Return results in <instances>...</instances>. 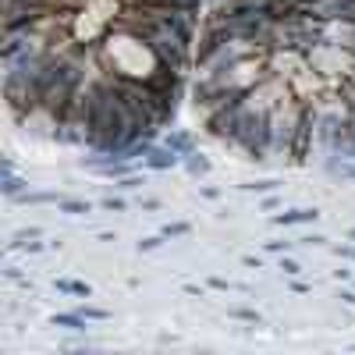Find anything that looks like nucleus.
Listing matches in <instances>:
<instances>
[{"mask_svg": "<svg viewBox=\"0 0 355 355\" xmlns=\"http://www.w3.org/2000/svg\"><path fill=\"white\" fill-rule=\"evenodd\" d=\"M178 160H181V157L171 150V146H153V150L142 157V163L150 167V171H171V167H174Z\"/></svg>", "mask_w": 355, "mask_h": 355, "instance_id": "nucleus-1", "label": "nucleus"}, {"mask_svg": "<svg viewBox=\"0 0 355 355\" xmlns=\"http://www.w3.org/2000/svg\"><path fill=\"white\" fill-rule=\"evenodd\" d=\"M317 217H320V210H317V206H312V210H309V206H302V210L277 214V217H274V224H281V227H288V224H312Z\"/></svg>", "mask_w": 355, "mask_h": 355, "instance_id": "nucleus-2", "label": "nucleus"}, {"mask_svg": "<svg viewBox=\"0 0 355 355\" xmlns=\"http://www.w3.org/2000/svg\"><path fill=\"white\" fill-rule=\"evenodd\" d=\"M163 146H171V150H174V153L185 160V157H189V153L196 150V139H192L189 132H171V135L163 139Z\"/></svg>", "mask_w": 355, "mask_h": 355, "instance_id": "nucleus-3", "label": "nucleus"}, {"mask_svg": "<svg viewBox=\"0 0 355 355\" xmlns=\"http://www.w3.org/2000/svg\"><path fill=\"white\" fill-rule=\"evenodd\" d=\"M57 291H60V295H78V299L93 295V288L86 281H71V277H57Z\"/></svg>", "mask_w": 355, "mask_h": 355, "instance_id": "nucleus-4", "label": "nucleus"}, {"mask_svg": "<svg viewBox=\"0 0 355 355\" xmlns=\"http://www.w3.org/2000/svg\"><path fill=\"white\" fill-rule=\"evenodd\" d=\"M50 323H54V327H68V330H86L89 320L82 317V312H54Z\"/></svg>", "mask_w": 355, "mask_h": 355, "instance_id": "nucleus-5", "label": "nucleus"}, {"mask_svg": "<svg viewBox=\"0 0 355 355\" xmlns=\"http://www.w3.org/2000/svg\"><path fill=\"white\" fill-rule=\"evenodd\" d=\"M25 185H29L25 178H18L14 171H8V174H4V181H0V192H4L8 199H18V196L25 192Z\"/></svg>", "mask_w": 355, "mask_h": 355, "instance_id": "nucleus-6", "label": "nucleus"}, {"mask_svg": "<svg viewBox=\"0 0 355 355\" xmlns=\"http://www.w3.org/2000/svg\"><path fill=\"white\" fill-rule=\"evenodd\" d=\"M185 171H189L192 178H203V174H210V160H206L203 153H189V157H185Z\"/></svg>", "mask_w": 355, "mask_h": 355, "instance_id": "nucleus-7", "label": "nucleus"}, {"mask_svg": "<svg viewBox=\"0 0 355 355\" xmlns=\"http://www.w3.org/2000/svg\"><path fill=\"white\" fill-rule=\"evenodd\" d=\"M57 210H60V214H71V217H86L93 206H89L86 199H57Z\"/></svg>", "mask_w": 355, "mask_h": 355, "instance_id": "nucleus-8", "label": "nucleus"}, {"mask_svg": "<svg viewBox=\"0 0 355 355\" xmlns=\"http://www.w3.org/2000/svg\"><path fill=\"white\" fill-rule=\"evenodd\" d=\"M281 181H274V178H263V181H249V185H242L245 192H274Z\"/></svg>", "mask_w": 355, "mask_h": 355, "instance_id": "nucleus-9", "label": "nucleus"}, {"mask_svg": "<svg viewBox=\"0 0 355 355\" xmlns=\"http://www.w3.org/2000/svg\"><path fill=\"white\" fill-rule=\"evenodd\" d=\"M78 312H82L86 320H107V317H111V312H107V309H100V306H82Z\"/></svg>", "mask_w": 355, "mask_h": 355, "instance_id": "nucleus-10", "label": "nucleus"}, {"mask_svg": "<svg viewBox=\"0 0 355 355\" xmlns=\"http://www.w3.org/2000/svg\"><path fill=\"white\" fill-rule=\"evenodd\" d=\"M18 199H22V203H54L57 196L54 192H22Z\"/></svg>", "mask_w": 355, "mask_h": 355, "instance_id": "nucleus-11", "label": "nucleus"}, {"mask_svg": "<svg viewBox=\"0 0 355 355\" xmlns=\"http://www.w3.org/2000/svg\"><path fill=\"white\" fill-rule=\"evenodd\" d=\"M139 185H146L139 174H124V178H117V189H124V192H132V189H139Z\"/></svg>", "mask_w": 355, "mask_h": 355, "instance_id": "nucleus-12", "label": "nucleus"}, {"mask_svg": "<svg viewBox=\"0 0 355 355\" xmlns=\"http://www.w3.org/2000/svg\"><path fill=\"white\" fill-rule=\"evenodd\" d=\"M189 231H192L189 224H167L163 227V238H181V235H189Z\"/></svg>", "mask_w": 355, "mask_h": 355, "instance_id": "nucleus-13", "label": "nucleus"}, {"mask_svg": "<svg viewBox=\"0 0 355 355\" xmlns=\"http://www.w3.org/2000/svg\"><path fill=\"white\" fill-rule=\"evenodd\" d=\"M163 245V235H150V238H142L139 242V253H153V249Z\"/></svg>", "mask_w": 355, "mask_h": 355, "instance_id": "nucleus-14", "label": "nucleus"}, {"mask_svg": "<svg viewBox=\"0 0 355 355\" xmlns=\"http://www.w3.org/2000/svg\"><path fill=\"white\" fill-rule=\"evenodd\" d=\"M103 210L121 214V210H124V199H117V196H107V199H103Z\"/></svg>", "mask_w": 355, "mask_h": 355, "instance_id": "nucleus-15", "label": "nucleus"}, {"mask_svg": "<svg viewBox=\"0 0 355 355\" xmlns=\"http://www.w3.org/2000/svg\"><path fill=\"white\" fill-rule=\"evenodd\" d=\"M281 270H284L288 277H299V274H302V266H299L295 260H281Z\"/></svg>", "mask_w": 355, "mask_h": 355, "instance_id": "nucleus-16", "label": "nucleus"}, {"mask_svg": "<svg viewBox=\"0 0 355 355\" xmlns=\"http://www.w3.org/2000/svg\"><path fill=\"white\" fill-rule=\"evenodd\" d=\"M231 317H238V320H249V323H260V317L253 309H231Z\"/></svg>", "mask_w": 355, "mask_h": 355, "instance_id": "nucleus-17", "label": "nucleus"}, {"mask_svg": "<svg viewBox=\"0 0 355 355\" xmlns=\"http://www.w3.org/2000/svg\"><path fill=\"white\" fill-rule=\"evenodd\" d=\"M4 277H11V281H22V270H18V266H4Z\"/></svg>", "mask_w": 355, "mask_h": 355, "instance_id": "nucleus-18", "label": "nucleus"}, {"mask_svg": "<svg viewBox=\"0 0 355 355\" xmlns=\"http://www.w3.org/2000/svg\"><path fill=\"white\" fill-rule=\"evenodd\" d=\"M266 249H270V253H284L288 242H266Z\"/></svg>", "mask_w": 355, "mask_h": 355, "instance_id": "nucleus-19", "label": "nucleus"}, {"mask_svg": "<svg viewBox=\"0 0 355 355\" xmlns=\"http://www.w3.org/2000/svg\"><path fill=\"white\" fill-rule=\"evenodd\" d=\"M142 210H160V199H142Z\"/></svg>", "mask_w": 355, "mask_h": 355, "instance_id": "nucleus-20", "label": "nucleus"}, {"mask_svg": "<svg viewBox=\"0 0 355 355\" xmlns=\"http://www.w3.org/2000/svg\"><path fill=\"white\" fill-rule=\"evenodd\" d=\"M341 299H345L348 306H355V291H341Z\"/></svg>", "mask_w": 355, "mask_h": 355, "instance_id": "nucleus-21", "label": "nucleus"}, {"mask_svg": "<svg viewBox=\"0 0 355 355\" xmlns=\"http://www.w3.org/2000/svg\"><path fill=\"white\" fill-rule=\"evenodd\" d=\"M352 238H355V227H352Z\"/></svg>", "mask_w": 355, "mask_h": 355, "instance_id": "nucleus-22", "label": "nucleus"}]
</instances>
